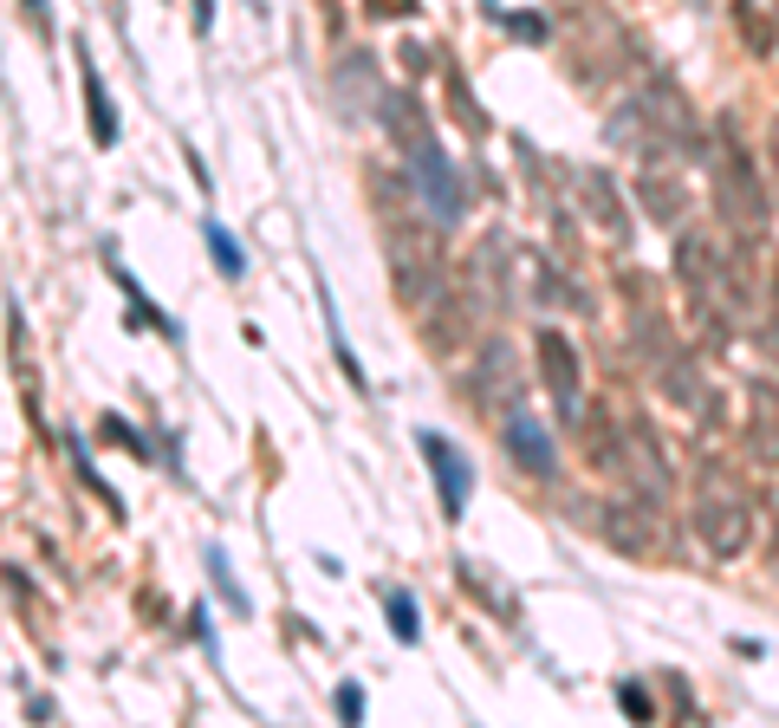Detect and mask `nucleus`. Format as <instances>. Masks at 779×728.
Wrapping results in <instances>:
<instances>
[{"label": "nucleus", "mask_w": 779, "mask_h": 728, "mask_svg": "<svg viewBox=\"0 0 779 728\" xmlns=\"http://www.w3.org/2000/svg\"><path fill=\"white\" fill-rule=\"evenodd\" d=\"M455 573H461V585H468V592H475V599H481L487 612H500V618H507V624H514V618H519L514 592H507V585H500V579H487L481 566H475V560H455Z\"/></svg>", "instance_id": "nucleus-24"}, {"label": "nucleus", "mask_w": 779, "mask_h": 728, "mask_svg": "<svg viewBox=\"0 0 779 728\" xmlns=\"http://www.w3.org/2000/svg\"><path fill=\"white\" fill-rule=\"evenodd\" d=\"M636 111H643V130H650V156H675V163H689V156H708V137L702 124H695V105H689V91L675 85V78H643L631 98Z\"/></svg>", "instance_id": "nucleus-6"}, {"label": "nucleus", "mask_w": 779, "mask_h": 728, "mask_svg": "<svg viewBox=\"0 0 779 728\" xmlns=\"http://www.w3.org/2000/svg\"><path fill=\"white\" fill-rule=\"evenodd\" d=\"M422 456L436 468V488H442V514L448 521H461V507H468V468L455 456V443H442L436 429H422Z\"/></svg>", "instance_id": "nucleus-20"}, {"label": "nucleus", "mask_w": 779, "mask_h": 728, "mask_svg": "<svg viewBox=\"0 0 779 728\" xmlns=\"http://www.w3.org/2000/svg\"><path fill=\"white\" fill-rule=\"evenodd\" d=\"M468 397L481 404L487 417H507V410H519V397H526V371H519V358H514V346H507V339H487V346L475 351Z\"/></svg>", "instance_id": "nucleus-9"}, {"label": "nucleus", "mask_w": 779, "mask_h": 728, "mask_svg": "<svg viewBox=\"0 0 779 728\" xmlns=\"http://www.w3.org/2000/svg\"><path fill=\"white\" fill-rule=\"evenodd\" d=\"M533 358H539V378H546V390H553L558 404L578 417V390H585V365H578V346L565 339V332H553V326H539V346H533Z\"/></svg>", "instance_id": "nucleus-16"}, {"label": "nucleus", "mask_w": 779, "mask_h": 728, "mask_svg": "<svg viewBox=\"0 0 779 728\" xmlns=\"http://www.w3.org/2000/svg\"><path fill=\"white\" fill-rule=\"evenodd\" d=\"M383 612H390V631H397L403 644H416V631H422V624H416V599L397 592V585H383Z\"/></svg>", "instance_id": "nucleus-25"}, {"label": "nucleus", "mask_w": 779, "mask_h": 728, "mask_svg": "<svg viewBox=\"0 0 779 728\" xmlns=\"http://www.w3.org/2000/svg\"><path fill=\"white\" fill-rule=\"evenodd\" d=\"M741 436H747V456L760 462V468H779V390L773 384H753L747 390Z\"/></svg>", "instance_id": "nucleus-18"}, {"label": "nucleus", "mask_w": 779, "mask_h": 728, "mask_svg": "<svg viewBox=\"0 0 779 728\" xmlns=\"http://www.w3.org/2000/svg\"><path fill=\"white\" fill-rule=\"evenodd\" d=\"M604 475L617 482V488H631V495L656 501L663 507L669 501V462H663V443L650 436V423L643 417H617V429H611V443H604Z\"/></svg>", "instance_id": "nucleus-7"}, {"label": "nucleus", "mask_w": 779, "mask_h": 728, "mask_svg": "<svg viewBox=\"0 0 779 728\" xmlns=\"http://www.w3.org/2000/svg\"><path fill=\"white\" fill-rule=\"evenodd\" d=\"M409 169H416V183H422V208H429L442 229H448V222H461L468 195H461V176H455V163L442 156V144H436V137L409 151Z\"/></svg>", "instance_id": "nucleus-13"}, {"label": "nucleus", "mask_w": 779, "mask_h": 728, "mask_svg": "<svg viewBox=\"0 0 779 728\" xmlns=\"http://www.w3.org/2000/svg\"><path fill=\"white\" fill-rule=\"evenodd\" d=\"M377 124L390 130V144L397 151H416V144H429L436 130H429V111H422V98L416 91H403V85H383V105H377Z\"/></svg>", "instance_id": "nucleus-19"}, {"label": "nucleus", "mask_w": 779, "mask_h": 728, "mask_svg": "<svg viewBox=\"0 0 779 728\" xmlns=\"http://www.w3.org/2000/svg\"><path fill=\"white\" fill-rule=\"evenodd\" d=\"M675 280L695 307V326L708 332V346H728L734 326L753 312V293H760V261H753V241L734 234V247H721L714 234L682 229L675 241Z\"/></svg>", "instance_id": "nucleus-1"}, {"label": "nucleus", "mask_w": 779, "mask_h": 728, "mask_svg": "<svg viewBox=\"0 0 779 728\" xmlns=\"http://www.w3.org/2000/svg\"><path fill=\"white\" fill-rule=\"evenodd\" d=\"M656 514H663L656 501H643V495H631V488H624V495H611L604 507H597V534L611 540L617 553H631V560H650V553L663 546Z\"/></svg>", "instance_id": "nucleus-10"}, {"label": "nucleus", "mask_w": 779, "mask_h": 728, "mask_svg": "<svg viewBox=\"0 0 779 728\" xmlns=\"http://www.w3.org/2000/svg\"><path fill=\"white\" fill-rule=\"evenodd\" d=\"M500 443H507V456H514L526 475L553 482V468H558L553 436H546V423L533 417V410H507V417H500Z\"/></svg>", "instance_id": "nucleus-17"}, {"label": "nucleus", "mask_w": 779, "mask_h": 728, "mask_svg": "<svg viewBox=\"0 0 779 728\" xmlns=\"http://www.w3.org/2000/svg\"><path fill=\"white\" fill-rule=\"evenodd\" d=\"M708 190H714V208H721L728 234H741V241H760L767 234L773 195H767V176H760L753 151L741 144V124L734 117H721L714 137H708Z\"/></svg>", "instance_id": "nucleus-3"}, {"label": "nucleus", "mask_w": 779, "mask_h": 728, "mask_svg": "<svg viewBox=\"0 0 779 728\" xmlns=\"http://www.w3.org/2000/svg\"><path fill=\"white\" fill-rule=\"evenodd\" d=\"M461 300L475 312H507L514 307V254H507L500 234H481V241H475V254H468V268H461Z\"/></svg>", "instance_id": "nucleus-8"}, {"label": "nucleus", "mask_w": 779, "mask_h": 728, "mask_svg": "<svg viewBox=\"0 0 779 728\" xmlns=\"http://www.w3.org/2000/svg\"><path fill=\"white\" fill-rule=\"evenodd\" d=\"M500 27H507L514 39H533V46L553 39V20H546V13H500Z\"/></svg>", "instance_id": "nucleus-28"}, {"label": "nucleus", "mask_w": 779, "mask_h": 728, "mask_svg": "<svg viewBox=\"0 0 779 728\" xmlns=\"http://www.w3.org/2000/svg\"><path fill=\"white\" fill-rule=\"evenodd\" d=\"M377 20H403V13H416V0H371Z\"/></svg>", "instance_id": "nucleus-32"}, {"label": "nucleus", "mask_w": 779, "mask_h": 728, "mask_svg": "<svg viewBox=\"0 0 779 728\" xmlns=\"http://www.w3.org/2000/svg\"><path fill=\"white\" fill-rule=\"evenodd\" d=\"M208 247H215V268H222L227 280H241V273H247V254H241V241H234L227 229H215V222H208Z\"/></svg>", "instance_id": "nucleus-26"}, {"label": "nucleus", "mask_w": 779, "mask_h": 728, "mask_svg": "<svg viewBox=\"0 0 779 728\" xmlns=\"http://www.w3.org/2000/svg\"><path fill=\"white\" fill-rule=\"evenodd\" d=\"M338 716H344V722H358V716H364V690H358V683H344V690H338Z\"/></svg>", "instance_id": "nucleus-30"}, {"label": "nucleus", "mask_w": 779, "mask_h": 728, "mask_svg": "<svg viewBox=\"0 0 779 728\" xmlns=\"http://www.w3.org/2000/svg\"><path fill=\"white\" fill-rule=\"evenodd\" d=\"M617 702H624V716H631V722H656V702H650V690H643V683H624V690H617Z\"/></svg>", "instance_id": "nucleus-29"}, {"label": "nucleus", "mask_w": 779, "mask_h": 728, "mask_svg": "<svg viewBox=\"0 0 779 728\" xmlns=\"http://www.w3.org/2000/svg\"><path fill=\"white\" fill-rule=\"evenodd\" d=\"M565 183L578 195V215H585L611 247H631V208H624V195H617V183H611L604 169H565Z\"/></svg>", "instance_id": "nucleus-11"}, {"label": "nucleus", "mask_w": 779, "mask_h": 728, "mask_svg": "<svg viewBox=\"0 0 779 728\" xmlns=\"http://www.w3.org/2000/svg\"><path fill=\"white\" fill-rule=\"evenodd\" d=\"M689 527L714 560H741L753 546V488L728 462L702 456L695 462V482H689Z\"/></svg>", "instance_id": "nucleus-5"}, {"label": "nucleus", "mask_w": 779, "mask_h": 728, "mask_svg": "<svg viewBox=\"0 0 779 728\" xmlns=\"http://www.w3.org/2000/svg\"><path fill=\"white\" fill-rule=\"evenodd\" d=\"M20 7L33 13V27H39V33H52V13H46V0H20Z\"/></svg>", "instance_id": "nucleus-33"}, {"label": "nucleus", "mask_w": 779, "mask_h": 728, "mask_svg": "<svg viewBox=\"0 0 779 728\" xmlns=\"http://www.w3.org/2000/svg\"><path fill=\"white\" fill-rule=\"evenodd\" d=\"M650 378H656V390H663L669 404H675V410H695V417H714V384H708V371H702V358H695V351H669L663 365H656V371H650Z\"/></svg>", "instance_id": "nucleus-15"}, {"label": "nucleus", "mask_w": 779, "mask_h": 728, "mask_svg": "<svg viewBox=\"0 0 779 728\" xmlns=\"http://www.w3.org/2000/svg\"><path fill=\"white\" fill-rule=\"evenodd\" d=\"M377 183V208H383V268H390V293H397V307L403 312H422L436 307L448 293V261H442V229H436V215H416L409 208V195L390 183L383 190V176Z\"/></svg>", "instance_id": "nucleus-2"}, {"label": "nucleus", "mask_w": 779, "mask_h": 728, "mask_svg": "<svg viewBox=\"0 0 779 728\" xmlns=\"http://www.w3.org/2000/svg\"><path fill=\"white\" fill-rule=\"evenodd\" d=\"M332 105H338V117H377V105H383V72H377V59L364 46H344L332 59Z\"/></svg>", "instance_id": "nucleus-12"}, {"label": "nucleus", "mask_w": 779, "mask_h": 728, "mask_svg": "<svg viewBox=\"0 0 779 728\" xmlns=\"http://www.w3.org/2000/svg\"><path fill=\"white\" fill-rule=\"evenodd\" d=\"M741 33H747V52H773V13H760L753 0L741 7Z\"/></svg>", "instance_id": "nucleus-27"}, {"label": "nucleus", "mask_w": 779, "mask_h": 728, "mask_svg": "<svg viewBox=\"0 0 779 728\" xmlns=\"http://www.w3.org/2000/svg\"><path fill=\"white\" fill-rule=\"evenodd\" d=\"M442 91H448V111H455V124H461L468 137H487V117H481V105H475V91H468V72H461L455 59H442Z\"/></svg>", "instance_id": "nucleus-22"}, {"label": "nucleus", "mask_w": 779, "mask_h": 728, "mask_svg": "<svg viewBox=\"0 0 779 728\" xmlns=\"http://www.w3.org/2000/svg\"><path fill=\"white\" fill-rule=\"evenodd\" d=\"M636 202H643L650 222L682 229V215H689V183L675 176V156H643V169H636Z\"/></svg>", "instance_id": "nucleus-14"}, {"label": "nucleus", "mask_w": 779, "mask_h": 728, "mask_svg": "<svg viewBox=\"0 0 779 728\" xmlns=\"http://www.w3.org/2000/svg\"><path fill=\"white\" fill-rule=\"evenodd\" d=\"M533 300H539V307H565V312H597L592 307V293H585V287H578V280H565V273L553 268V261H546V254H533Z\"/></svg>", "instance_id": "nucleus-21"}, {"label": "nucleus", "mask_w": 779, "mask_h": 728, "mask_svg": "<svg viewBox=\"0 0 779 728\" xmlns=\"http://www.w3.org/2000/svg\"><path fill=\"white\" fill-rule=\"evenodd\" d=\"M773 566H779V546H773Z\"/></svg>", "instance_id": "nucleus-34"}, {"label": "nucleus", "mask_w": 779, "mask_h": 728, "mask_svg": "<svg viewBox=\"0 0 779 728\" xmlns=\"http://www.w3.org/2000/svg\"><path fill=\"white\" fill-rule=\"evenodd\" d=\"M553 39H558V52H565V72L578 78L585 91H604V85H617L636 66L631 27L611 7H597V0H572L565 20L553 27Z\"/></svg>", "instance_id": "nucleus-4"}, {"label": "nucleus", "mask_w": 779, "mask_h": 728, "mask_svg": "<svg viewBox=\"0 0 779 728\" xmlns=\"http://www.w3.org/2000/svg\"><path fill=\"white\" fill-rule=\"evenodd\" d=\"M760 332H767V351L779 358V293H773V307L760 312Z\"/></svg>", "instance_id": "nucleus-31"}, {"label": "nucleus", "mask_w": 779, "mask_h": 728, "mask_svg": "<svg viewBox=\"0 0 779 728\" xmlns=\"http://www.w3.org/2000/svg\"><path fill=\"white\" fill-rule=\"evenodd\" d=\"M78 72H85V111H91V137L111 151L117 144V117H111V98H105V78H98V66L78 52Z\"/></svg>", "instance_id": "nucleus-23"}]
</instances>
